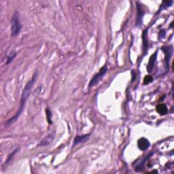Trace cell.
I'll list each match as a JSON object with an SVG mask.
<instances>
[{
	"instance_id": "6da1fadb",
	"label": "cell",
	"mask_w": 174,
	"mask_h": 174,
	"mask_svg": "<svg viewBox=\"0 0 174 174\" xmlns=\"http://www.w3.org/2000/svg\"><path fill=\"white\" fill-rule=\"evenodd\" d=\"M36 78H37V73H35V74L33 75L31 80H30V81H29L27 84L24 90H23L22 95H21V102H20V106H19V109L18 112L16 113V115L13 116L12 118L8 119L7 121L5 122L6 126H9V125H12V123H14V122H16V120H17L19 117L20 116V115H21L22 114L23 108H24L25 105L26 101L27 100L29 96L30 95L31 89H32L33 85H34Z\"/></svg>"
},
{
	"instance_id": "7a4b0ae2",
	"label": "cell",
	"mask_w": 174,
	"mask_h": 174,
	"mask_svg": "<svg viewBox=\"0 0 174 174\" xmlns=\"http://www.w3.org/2000/svg\"><path fill=\"white\" fill-rule=\"evenodd\" d=\"M22 28V25L20 22L19 14L18 12H15L12 19V26H11V33L12 36L18 35Z\"/></svg>"
},
{
	"instance_id": "3957f363",
	"label": "cell",
	"mask_w": 174,
	"mask_h": 174,
	"mask_svg": "<svg viewBox=\"0 0 174 174\" xmlns=\"http://www.w3.org/2000/svg\"><path fill=\"white\" fill-rule=\"evenodd\" d=\"M107 71H108V68H107L106 65L102 67V68L100 69L99 72L97 73H96V74L93 77L92 79L91 80V81L89 82V86L93 87L95 86L97 84H98L100 80L103 78V76L106 75Z\"/></svg>"
},
{
	"instance_id": "277c9868",
	"label": "cell",
	"mask_w": 174,
	"mask_h": 174,
	"mask_svg": "<svg viewBox=\"0 0 174 174\" xmlns=\"http://www.w3.org/2000/svg\"><path fill=\"white\" fill-rule=\"evenodd\" d=\"M137 9H138V16H137V20H136V26L140 27L142 25L143 16L144 15V11H143L142 6L140 5L139 3H138Z\"/></svg>"
},
{
	"instance_id": "5b68a950",
	"label": "cell",
	"mask_w": 174,
	"mask_h": 174,
	"mask_svg": "<svg viewBox=\"0 0 174 174\" xmlns=\"http://www.w3.org/2000/svg\"><path fill=\"white\" fill-rule=\"evenodd\" d=\"M55 137V132L54 131V132L51 133V134H49L48 135L46 136V138H44L42 141L40 142V143L38 145V146L40 147V146H45L49 145L50 143L52 142V140L54 139Z\"/></svg>"
},
{
	"instance_id": "8992f818",
	"label": "cell",
	"mask_w": 174,
	"mask_h": 174,
	"mask_svg": "<svg viewBox=\"0 0 174 174\" xmlns=\"http://www.w3.org/2000/svg\"><path fill=\"white\" fill-rule=\"evenodd\" d=\"M91 137V134H86V135H77L74 140H73V146H75L76 145H78V143H84L86 142L87 140Z\"/></svg>"
},
{
	"instance_id": "52a82bcc",
	"label": "cell",
	"mask_w": 174,
	"mask_h": 174,
	"mask_svg": "<svg viewBox=\"0 0 174 174\" xmlns=\"http://www.w3.org/2000/svg\"><path fill=\"white\" fill-rule=\"evenodd\" d=\"M138 147H139V148L140 150H143V151H144V150H146L147 149L149 148L150 143V142H149L148 139L144 138H140L138 140Z\"/></svg>"
},
{
	"instance_id": "ba28073f",
	"label": "cell",
	"mask_w": 174,
	"mask_h": 174,
	"mask_svg": "<svg viewBox=\"0 0 174 174\" xmlns=\"http://www.w3.org/2000/svg\"><path fill=\"white\" fill-rule=\"evenodd\" d=\"M163 51H164V52H165V54L166 65H167V68H168L169 59H170V58H171V56H172V52H173L172 46H165V47L163 48Z\"/></svg>"
},
{
	"instance_id": "9c48e42d",
	"label": "cell",
	"mask_w": 174,
	"mask_h": 174,
	"mask_svg": "<svg viewBox=\"0 0 174 174\" xmlns=\"http://www.w3.org/2000/svg\"><path fill=\"white\" fill-rule=\"evenodd\" d=\"M156 57H157V51L155 52L151 56H150L149 63L148 64V66H147V69H148V72H151L152 71V69H154V67H155V62L156 60Z\"/></svg>"
},
{
	"instance_id": "30bf717a",
	"label": "cell",
	"mask_w": 174,
	"mask_h": 174,
	"mask_svg": "<svg viewBox=\"0 0 174 174\" xmlns=\"http://www.w3.org/2000/svg\"><path fill=\"white\" fill-rule=\"evenodd\" d=\"M156 111L160 115H165L167 114L168 110H167V106L165 104H160L156 107Z\"/></svg>"
},
{
	"instance_id": "8fae6325",
	"label": "cell",
	"mask_w": 174,
	"mask_h": 174,
	"mask_svg": "<svg viewBox=\"0 0 174 174\" xmlns=\"http://www.w3.org/2000/svg\"><path fill=\"white\" fill-rule=\"evenodd\" d=\"M46 117H47V120L48 122L51 125V124L52 123V113L51 111L49 109H46Z\"/></svg>"
},
{
	"instance_id": "7c38bea8",
	"label": "cell",
	"mask_w": 174,
	"mask_h": 174,
	"mask_svg": "<svg viewBox=\"0 0 174 174\" xmlns=\"http://www.w3.org/2000/svg\"><path fill=\"white\" fill-rule=\"evenodd\" d=\"M146 38H147V30H145L143 33V46H144L145 50H146L147 47H148V41L146 40Z\"/></svg>"
},
{
	"instance_id": "4fadbf2b",
	"label": "cell",
	"mask_w": 174,
	"mask_h": 174,
	"mask_svg": "<svg viewBox=\"0 0 174 174\" xmlns=\"http://www.w3.org/2000/svg\"><path fill=\"white\" fill-rule=\"evenodd\" d=\"M153 80V78L151 76H145L144 79H143V84L144 85H148L150 82H152Z\"/></svg>"
},
{
	"instance_id": "5bb4252c",
	"label": "cell",
	"mask_w": 174,
	"mask_h": 174,
	"mask_svg": "<svg viewBox=\"0 0 174 174\" xmlns=\"http://www.w3.org/2000/svg\"><path fill=\"white\" fill-rule=\"evenodd\" d=\"M19 148H18V149H16V150H14V151H13V152H12V154H10V155L8 156L7 160H6V162H5V164H6V165H7V164H8L10 161V160L12 159V157L14 156L15 154L19 151Z\"/></svg>"
},
{
	"instance_id": "9a60e30c",
	"label": "cell",
	"mask_w": 174,
	"mask_h": 174,
	"mask_svg": "<svg viewBox=\"0 0 174 174\" xmlns=\"http://www.w3.org/2000/svg\"><path fill=\"white\" fill-rule=\"evenodd\" d=\"M16 53H14V54H12L11 55H10L8 56V59H7V63H6V64H9L10 63L12 62V61L13 60L15 56H16Z\"/></svg>"
},
{
	"instance_id": "2e32d148",
	"label": "cell",
	"mask_w": 174,
	"mask_h": 174,
	"mask_svg": "<svg viewBox=\"0 0 174 174\" xmlns=\"http://www.w3.org/2000/svg\"><path fill=\"white\" fill-rule=\"evenodd\" d=\"M173 3V1H167V2H163V5L165 6V7H170L171 6H172Z\"/></svg>"
}]
</instances>
